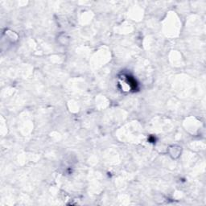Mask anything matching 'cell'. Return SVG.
I'll return each instance as SVG.
<instances>
[{
	"mask_svg": "<svg viewBox=\"0 0 206 206\" xmlns=\"http://www.w3.org/2000/svg\"><path fill=\"white\" fill-rule=\"evenodd\" d=\"M169 154L173 159L178 158L181 154V147L179 146H172L169 149Z\"/></svg>",
	"mask_w": 206,
	"mask_h": 206,
	"instance_id": "1",
	"label": "cell"
},
{
	"mask_svg": "<svg viewBox=\"0 0 206 206\" xmlns=\"http://www.w3.org/2000/svg\"><path fill=\"white\" fill-rule=\"evenodd\" d=\"M58 38H59V42L62 45H66L69 42V37L66 34H60Z\"/></svg>",
	"mask_w": 206,
	"mask_h": 206,
	"instance_id": "2",
	"label": "cell"
}]
</instances>
